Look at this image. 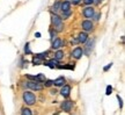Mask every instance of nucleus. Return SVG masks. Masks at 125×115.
<instances>
[{
  "label": "nucleus",
  "mask_w": 125,
  "mask_h": 115,
  "mask_svg": "<svg viewBox=\"0 0 125 115\" xmlns=\"http://www.w3.org/2000/svg\"><path fill=\"white\" fill-rule=\"evenodd\" d=\"M22 99H23V101H24V103H27V105H29V106L34 105V103L36 102L35 94H34V93H31V92H27V91L23 93Z\"/></svg>",
  "instance_id": "nucleus-1"
},
{
  "label": "nucleus",
  "mask_w": 125,
  "mask_h": 115,
  "mask_svg": "<svg viewBox=\"0 0 125 115\" xmlns=\"http://www.w3.org/2000/svg\"><path fill=\"white\" fill-rule=\"evenodd\" d=\"M26 86L28 89H32V91H42L43 89V85L38 83V81H35V80H29L26 83Z\"/></svg>",
  "instance_id": "nucleus-2"
},
{
  "label": "nucleus",
  "mask_w": 125,
  "mask_h": 115,
  "mask_svg": "<svg viewBox=\"0 0 125 115\" xmlns=\"http://www.w3.org/2000/svg\"><path fill=\"white\" fill-rule=\"evenodd\" d=\"M82 14H83V16H85L86 19H92L94 16V14H95V11H94L93 6H87V7H85L83 11H82Z\"/></svg>",
  "instance_id": "nucleus-3"
},
{
  "label": "nucleus",
  "mask_w": 125,
  "mask_h": 115,
  "mask_svg": "<svg viewBox=\"0 0 125 115\" xmlns=\"http://www.w3.org/2000/svg\"><path fill=\"white\" fill-rule=\"evenodd\" d=\"M82 55H83V49L81 47H76L75 49H73V51L71 52V56L74 59H80L82 57Z\"/></svg>",
  "instance_id": "nucleus-4"
},
{
  "label": "nucleus",
  "mask_w": 125,
  "mask_h": 115,
  "mask_svg": "<svg viewBox=\"0 0 125 115\" xmlns=\"http://www.w3.org/2000/svg\"><path fill=\"white\" fill-rule=\"evenodd\" d=\"M81 27H82V29L85 31H90V30H93L94 25L89 19H87V20H83V21L81 22Z\"/></svg>",
  "instance_id": "nucleus-5"
},
{
  "label": "nucleus",
  "mask_w": 125,
  "mask_h": 115,
  "mask_svg": "<svg viewBox=\"0 0 125 115\" xmlns=\"http://www.w3.org/2000/svg\"><path fill=\"white\" fill-rule=\"evenodd\" d=\"M51 22H52L53 27H56V26H58V25H60V23H62V19L59 16L58 14L52 12V14H51Z\"/></svg>",
  "instance_id": "nucleus-6"
},
{
  "label": "nucleus",
  "mask_w": 125,
  "mask_h": 115,
  "mask_svg": "<svg viewBox=\"0 0 125 115\" xmlns=\"http://www.w3.org/2000/svg\"><path fill=\"white\" fill-rule=\"evenodd\" d=\"M62 109L65 112H71L72 108H73V101H71V100H66V101H64L62 103Z\"/></svg>",
  "instance_id": "nucleus-7"
},
{
  "label": "nucleus",
  "mask_w": 125,
  "mask_h": 115,
  "mask_svg": "<svg viewBox=\"0 0 125 115\" xmlns=\"http://www.w3.org/2000/svg\"><path fill=\"white\" fill-rule=\"evenodd\" d=\"M89 38V36L87 34V31H81L80 34L78 35V42L79 43H82V44H85L86 41Z\"/></svg>",
  "instance_id": "nucleus-8"
},
{
  "label": "nucleus",
  "mask_w": 125,
  "mask_h": 115,
  "mask_svg": "<svg viewBox=\"0 0 125 115\" xmlns=\"http://www.w3.org/2000/svg\"><path fill=\"white\" fill-rule=\"evenodd\" d=\"M60 94H62L64 98H68L70 94H71V86L68 85H62V89L60 91Z\"/></svg>",
  "instance_id": "nucleus-9"
},
{
  "label": "nucleus",
  "mask_w": 125,
  "mask_h": 115,
  "mask_svg": "<svg viewBox=\"0 0 125 115\" xmlns=\"http://www.w3.org/2000/svg\"><path fill=\"white\" fill-rule=\"evenodd\" d=\"M58 62H59V61H57L56 58H52V59H50L49 62H45V61H43V64H44V65H46V66L51 67V69H53V67H56L59 64Z\"/></svg>",
  "instance_id": "nucleus-10"
},
{
  "label": "nucleus",
  "mask_w": 125,
  "mask_h": 115,
  "mask_svg": "<svg viewBox=\"0 0 125 115\" xmlns=\"http://www.w3.org/2000/svg\"><path fill=\"white\" fill-rule=\"evenodd\" d=\"M62 41L60 38H54L52 41V44H51V48L54 49V50H58L59 48H62Z\"/></svg>",
  "instance_id": "nucleus-11"
},
{
  "label": "nucleus",
  "mask_w": 125,
  "mask_h": 115,
  "mask_svg": "<svg viewBox=\"0 0 125 115\" xmlns=\"http://www.w3.org/2000/svg\"><path fill=\"white\" fill-rule=\"evenodd\" d=\"M71 9V2L68 0H65V1H62V5H60V11L62 12H66V11H70Z\"/></svg>",
  "instance_id": "nucleus-12"
},
{
  "label": "nucleus",
  "mask_w": 125,
  "mask_h": 115,
  "mask_svg": "<svg viewBox=\"0 0 125 115\" xmlns=\"http://www.w3.org/2000/svg\"><path fill=\"white\" fill-rule=\"evenodd\" d=\"M52 85H54V86H62V85H65V78L64 77H59V78H57L56 80L52 81Z\"/></svg>",
  "instance_id": "nucleus-13"
},
{
  "label": "nucleus",
  "mask_w": 125,
  "mask_h": 115,
  "mask_svg": "<svg viewBox=\"0 0 125 115\" xmlns=\"http://www.w3.org/2000/svg\"><path fill=\"white\" fill-rule=\"evenodd\" d=\"M60 5H62V1L57 0V1L52 5V12H54V13L59 12V11H60Z\"/></svg>",
  "instance_id": "nucleus-14"
},
{
  "label": "nucleus",
  "mask_w": 125,
  "mask_h": 115,
  "mask_svg": "<svg viewBox=\"0 0 125 115\" xmlns=\"http://www.w3.org/2000/svg\"><path fill=\"white\" fill-rule=\"evenodd\" d=\"M54 58H56L57 61L62 59V58H64V51H62V50H58L57 52L54 53Z\"/></svg>",
  "instance_id": "nucleus-15"
},
{
  "label": "nucleus",
  "mask_w": 125,
  "mask_h": 115,
  "mask_svg": "<svg viewBox=\"0 0 125 115\" xmlns=\"http://www.w3.org/2000/svg\"><path fill=\"white\" fill-rule=\"evenodd\" d=\"M35 81H38V83H44L45 81V76L42 75V73L35 76Z\"/></svg>",
  "instance_id": "nucleus-16"
},
{
  "label": "nucleus",
  "mask_w": 125,
  "mask_h": 115,
  "mask_svg": "<svg viewBox=\"0 0 125 115\" xmlns=\"http://www.w3.org/2000/svg\"><path fill=\"white\" fill-rule=\"evenodd\" d=\"M71 15H72V11L70 9V11H66V12H62V16H60V18L62 19H68Z\"/></svg>",
  "instance_id": "nucleus-17"
},
{
  "label": "nucleus",
  "mask_w": 125,
  "mask_h": 115,
  "mask_svg": "<svg viewBox=\"0 0 125 115\" xmlns=\"http://www.w3.org/2000/svg\"><path fill=\"white\" fill-rule=\"evenodd\" d=\"M48 51H45V52H41V53H37V55H36V57H38V58H41V59H42V61H44L45 58L48 57Z\"/></svg>",
  "instance_id": "nucleus-18"
},
{
  "label": "nucleus",
  "mask_w": 125,
  "mask_h": 115,
  "mask_svg": "<svg viewBox=\"0 0 125 115\" xmlns=\"http://www.w3.org/2000/svg\"><path fill=\"white\" fill-rule=\"evenodd\" d=\"M32 64L34 65H40V64H43V61L41 59V58H38V57H34V59H32Z\"/></svg>",
  "instance_id": "nucleus-19"
},
{
  "label": "nucleus",
  "mask_w": 125,
  "mask_h": 115,
  "mask_svg": "<svg viewBox=\"0 0 125 115\" xmlns=\"http://www.w3.org/2000/svg\"><path fill=\"white\" fill-rule=\"evenodd\" d=\"M21 115H32L31 109H29V108H23L22 112H21Z\"/></svg>",
  "instance_id": "nucleus-20"
},
{
  "label": "nucleus",
  "mask_w": 125,
  "mask_h": 115,
  "mask_svg": "<svg viewBox=\"0 0 125 115\" xmlns=\"http://www.w3.org/2000/svg\"><path fill=\"white\" fill-rule=\"evenodd\" d=\"M53 29L57 31V33H60V31L64 30V25H62V23H60V25H58V26L53 27Z\"/></svg>",
  "instance_id": "nucleus-21"
},
{
  "label": "nucleus",
  "mask_w": 125,
  "mask_h": 115,
  "mask_svg": "<svg viewBox=\"0 0 125 115\" xmlns=\"http://www.w3.org/2000/svg\"><path fill=\"white\" fill-rule=\"evenodd\" d=\"M57 35V31L54 29H50V38H51V42L54 40V36Z\"/></svg>",
  "instance_id": "nucleus-22"
},
{
  "label": "nucleus",
  "mask_w": 125,
  "mask_h": 115,
  "mask_svg": "<svg viewBox=\"0 0 125 115\" xmlns=\"http://www.w3.org/2000/svg\"><path fill=\"white\" fill-rule=\"evenodd\" d=\"M82 2L86 5V6H92L94 4V0H82Z\"/></svg>",
  "instance_id": "nucleus-23"
},
{
  "label": "nucleus",
  "mask_w": 125,
  "mask_h": 115,
  "mask_svg": "<svg viewBox=\"0 0 125 115\" xmlns=\"http://www.w3.org/2000/svg\"><path fill=\"white\" fill-rule=\"evenodd\" d=\"M24 53H26V55H29V53H31L30 49H29V43H26V47H24Z\"/></svg>",
  "instance_id": "nucleus-24"
},
{
  "label": "nucleus",
  "mask_w": 125,
  "mask_h": 115,
  "mask_svg": "<svg viewBox=\"0 0 125 115\" xmlns=\"http://www.w3.org/2000/svg\"><path fill=\"white\" fill-rule=\"evenodd\" d=\"M44 86H45V87H50V86H52V80L45 79V81H44Z\"/></svg>",
  "instance_id": "nucleus-25"
},
{
  "label": "nucleus",
  "mask_w": 125,
  "mask_h": 115,
  "mask_svg": "<svg viewBox=\"0 0 125 115\" xmlns=\"http://www.w3.org/2000/svg\"><path fill=\"white\" fill-rule=\"evenodd\" d=\"M111 92H112V87L109 85V86H107V92H105V94H107V95H110Z\"/></svg>",
  "instance_id": "nucleus-26"
},
{
  "label": "nucleus",
  "mask_w": 125,
  "mask_h": 115,
  "mask_svg": "<svg viewBox=\"0 0 125 115\" xmlns=\"http://www.w3.org/2000/svg\"><path fill=\"white\" fill-rule=\"evenodd\" d=\"M26 78L29 80H35V76H30V75H26Z\"/></svg>",
  "instance_id": "nucleus-27"
},
{
  "label": "nucleus",
  "mask_w": 125,
  "mask_h": 115,
  "mask_svg": "<svg viewBox=\"0 0 125 115\" xmlns=\"http://www.w3.org/2000/svg\"><path fill=\"white\" fill-rule=\"evenodd\" d=\"M117 99H118V102H119V107H121V108H123V102H122L121 97H119V95H117Z\"/></svg>",
  "instance_id": "nucleus-28"
},
{
  "label": "nucleus",
  "mask_w": 125,
  "mask_h": 115,
  "mask_svg": "<svg viewBox=\"0 0 125 115\" xmlns=\"http://www.w3.org/2000/svg\"><path fill=\"white\" fill-rule=\"evenodd\" d=\"M71 1H72V4L73 5H79L82 0H71Z\"/></svg>",
  "instance_id": "nucleus-29"
},
{
  "label": "nucleus",
  "mask_w": 125,
  "mask_h": 115,
  "mask_svg": "<svg viewBox=\"0 0 125 115\" xmlns=\"http://www.w3.org/2000/svg\"><path fill=\"white\" fill-rule=\"evenodd\" d=\"M111 66H112V64L110 63V64H108L107 66H104V69H103V70H104V71H108V70H109V69H110Z\"/></svg>",
  "instance_id": "nucleus-30"
},
{
  "label": "nucleus",
  "mask_w": 125,
  "mask_h": 115,
  "mask_svg": "<svg viewBox=\"0 0 125 115\" xmlns=\"http://www.w3.org/2000/svg\"><path fill=\"white\" fill-rule=\"evenodd\" d=\"M100 16H101V14H96V15L94 14V16H93V18L95 19V20H100Z\"/></svg>",
  "instance_id": "nucleus-31"
},
{
  "label": "nucleus",
  "mask_w": 125,
  "mask_h": 115,
  "mask_svg": "<svg viewBox=\"0 0 125 115\" xmlns=\"http://www.w3.org/2000/svg\"><path fill=\"white\" fill-rule=\"evenodd\" d=\"M35 37L40 38V37H41V33H35Z\"/></svg>",
  "instance_id": "nucleus-32"
}]
</instances>
